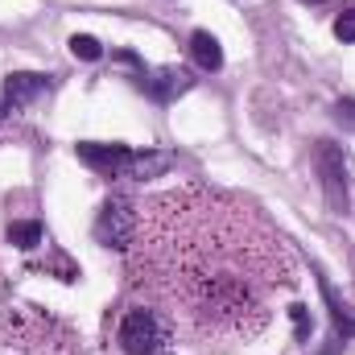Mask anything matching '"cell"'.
<instances>
[{
  "label": "cell",
  "instance_id": "obj_5",
  "mask_svg": "<svg viewBox=\"0 0 355 355\" xmlns=\"http://www.w3.org/2000/svg\"><path fill=\"white\" fill-rule=\"evenodd\" d=\"M314 166H318V178H322L327 207H331L335 215H343V211H347V166H343V153H339L331 141H318Z\"/></svg>",
  "mask_w": 355,
  "mask_h": 355
},
{
  "label": "cell",
  "instance_id": "obj_1",
  "mask_svg": "<svg viewBox=\"0 0 355 355\" xmlns=\"http://www.w3.org/2000/svg\"><path fill=\"white\" fill-rule=\"evenodd\" d=\"M128 285L174 339L232 352L265 335L277 293L293 285V257L252 202L178 186L137 207Z\"/></svg>",
  "mask_w": 355,
  "mask_h": 355
},
{
  "label": "cell",
  "instance_id": "obj_6",
  "mask_svg": "<svg viewBox=\"0 0 355 355\" xmlns=\"http://www.w3.org/2000/svg\"><path fill=\"white\" fill-rule=\"evenodd\" d=\"M42 91H46V79H42V75L17 71V75L4 79V103H8V107H25V103H33Z\"/></svg>",
  "mask_w": 355,
  "mask_h": 355
},
{
  "label": "cell",
  "instance_id": "obj_10",
  "mask_svg": "<svg viewBox=\"0 0 355 355\" xmlns=\"http://www.w3.org/2000/svg\"><path fill=\"white\" fill-rule=\"evenodd\" d=\"M42 223L37 219H29V223H12L8 227V244H17V248H37L42 244Z\"/></svg>",
  "mask_w": 355,
  "mask_h": 355
},
{
  "label": "cell",
  "instance_id": "obj_9",
  "mask_svg": "<svg viewBox=\"0 0 355 355\" xmlns=\"http://www.w3.org/2000/svg\"><path fill=\"white\" fill-rule=\"evenodd\" d=\"M327 289V285H322ZM327 302H331V318H335V335H343V339H355V310L347 302H339L331 289H327Z\"/></svg>",
  "mask_w": 355,
  "mask_h": 355
},
{
  "label": "cell",
  "instance_id": "obj_15",
  "mask_svg": "<svg viewBox=\"0 0 355 355\" xmlns=\"http://www.w3.org/2000/svg\"><path fill=\"white\" fill-rule=\"evenodd\" d=\"M314 4H322V0H314Z\"/></svg>",
  "mask_w": 355,
  "mask_h": 355
},
{
  "label": "cell",
  "instance_id": "obj_4",
  "mask_svg": "<svg viewBox=\"0 0 355 355\" xmlns=\"http://www.w3.org/2000/svg\"><path fill=\"white\" fill-rule=\"evenodd\" d=\"M132 227H137V207H132L124 194H112V198L103 202V211H99V223H95L99 244H107V248H128Z\"/></svg>",
  "mask_w": 355,
  "mask_h": 355
},
{
  "label": "cell",
  "instance_id": "obj_12",
  "mask_svg": "<svg viewBox=\"0 0 355 355\" xmlns=\"http://www.w3.org/2000/svg\"><path fill=\"white\" fill-rule=\"evenodd\" d=\"M335 37H339V42H355V8H347V12L335 21Z\"/></svg>",
  "mask_w": 355,
  "mask_h": 355
},
{
  "label": "cell",
  "instance_id": "obj_7",
  "mask_svg": "<svg viewBox=\"0 0 355 355\" xmlns=\"http://www.w3.org/2000/svg\"><path fill=\"white\" fill-rule=\"evenodd\" d=\"M145 91L166 103V99H174L182 91H190V75H186V71H157L153 79H145Z\"/></svg>",
  "mask_w": 355,
  "mask_h": 355
},
{
  "label": "cell",
  "instance_id": "obj_2",
  "mask_svg": "<svg viewBox=\"0 0 355 355\" xmlns=\"http://www.w3.org/2000/svg\"><path fill=\"white\" fill-rule=\"evenodd\" d=\"M79 162L99 170L107 178H157L170 170V157L166 153H132L128 145H99V141H83L75 145Z\"/></svg>",
  "mask_w": 355,
  "mask_h": 355
},
{
  "label": "cell",
  "instance_id": "obj_13",
  "mask_svg": "<svg viewBox=\"0 0 355 355\" xmlns=\"http://www.w3.org/2000/svg\"><path fill=\"white\" fill-rule=\"evenodd\" d=\"M289 314H293V327H297V339H310V314H306V306H289Z\"/></svg>",
  "mask_w": 355,
  "mask_h": 355
},
{
  "label": "cell",
  "instance_id": "obj_3",
  "mask_svg": "<svg viewBox=\"0 0 355 355\" xmlns=\"http://www.w3.org/2000/svg\"><path fill=\"white\" fill-rule=\"evenodd\" d=\"M170 339H174L170 327H166L162 314L149 310V306H132V310L120 318V331H116V343L128 355H162Z\"/></svg>",
  "mask_w": 355,
  "mask_h": 355
},
{
  "label": "cell",
  "instance_id": "obj_8",
  "mask_svg": "<svg viewBox=\"0 0 355 355\" xmlns=\"http://www.w3.org/2000/svg\"><path fill=\"white\" fill-rule=\"evenodd\" d=\"M190 54H194V62H198L202 71H219V67H223V50H219V42H215L211 33H202V29L190 37Z\"/></svg>",
  "mask_w": 355,
  "mask_h": 355
},
{
  "label": "cell",
  "instance_id": "obj_11",
  "mask_svg": "<svg viewBox=\"0 0 355 355\" xmlns=\"http://www.w3.org/2000/svg\"><path fill=\"white\" fill-rule=\"evenodd\" d=\"M71 54L83 58V62H95V58H103V46H99L91 33H75V37H71Z\"/></svg>",
  "mask_w": 355,
  "mask_h": 355
},
{
  "label": "cell",
  "instance_id": "obj_14",
  "mask_svg": "<svg viewBox=\"0 0 355 355\" xmlns=\"http://www.w3.org/2000/svg\"><path fill=\"white\" fill-rule=\"evenodd\" d=\"M335 120H339L343 128H352V132H355V99H343V103L335 107Z\"/></svg>",
  "mask_w": 355,
  "mask_h": 355
}]
</instances>
